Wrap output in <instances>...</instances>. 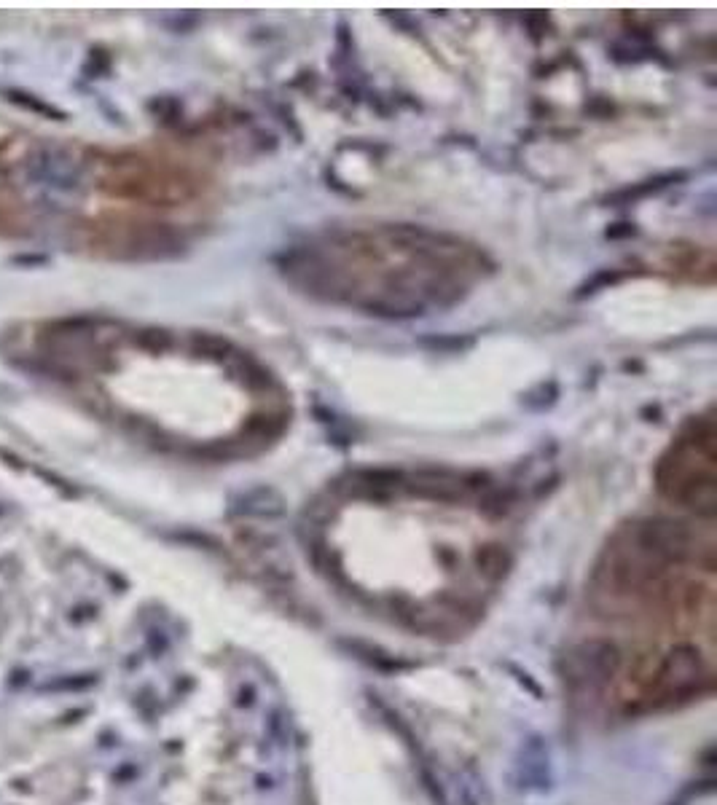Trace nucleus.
Listing matches in <instances>:
<instances>
[{
    "label": "nucleus",
    "instance_id": "obj_1",
    "mask_svg": "<svg viewBox=\"0 0 717 805\" xmlns=\"http://www.w3.org/2000/svg\"><path fill=\"white\" fill-rule=\"evenodd\" d=\"M715 424L712 419L691 422L677 443L658 465V489L669 497L699 510L704 516L715 513V475L696 473V465L715 462Z\"/></svg>",
    "mask_w": 717,
    "mask_h": 805
},
{
    "label": "nucleus",
    "instance_id": "obj_2",
    "mask_svg": "<svg viewBox=\"0 0 717 805\" xmlns=\"http://www.w3.org/2000/svg\"><path fill=\"white\" fill-rule=\"evenodd\" d=\"M25 175L30 183L46 191L70 194L81 186L84 178V161L70 145L62 143H38L25 156Z\"/></svg>",
    "mask_w": 717,
    "mask_h": 805
},
{
    "label": "nucleus",
    "instance_id": "obj_3",
    "mask_svg": "<svg viewBox=\"0 0 717 805\" xmlns=\"http://www.w3.org/2000/svg\"><path fill=\"white\" fill-rule=\"evenodd\" d=\"M140 344H143L146 349H154V352H159V349L170 347L172 336L164 331H143L140 333Z\"/></svg>",
    "mask_w": 717,
    "mask_h": 805
}]
</instances>
